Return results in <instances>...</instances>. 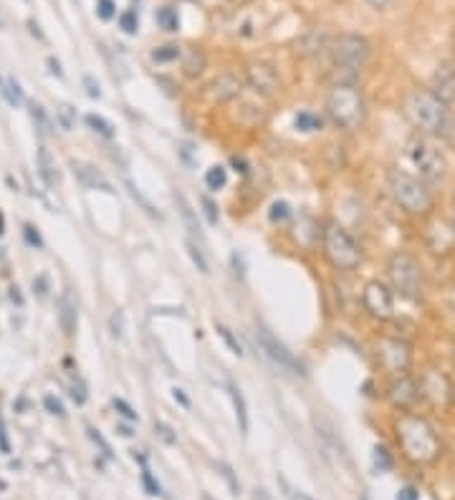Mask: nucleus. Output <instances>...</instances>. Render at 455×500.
Listing matches in <instances>:
<instances>
[{
	"label": "nucleus",
	"instance_id": "nucleus-13",
	"mask_svg": "<svg viewBox=\"0 0 455 500\" xmlns=\"http://www.w3.org/2000/svg\"><path fill=\"white\" fill-rule=\"evenodd\" d=\"M420 382H415L412 377H395L388 387V400L397 407V410H403V412H410L418 402H420Z\"/></svg>",
	"mask_w": 455,
	"mask_h": 500
},
{
	"label": "nucleus",
	"instance_id": "nucleus-36",
	"mask_svg": "<svg viewBox=\"0 0 455 500\" xmlns=\"http://www.w3.org/2000/svg\"><path fill=\"white\" fill-rule=\"evenodd\" d=\"M43 407L49 410L51 415H56V417L67 415V410H64L61 400H59V397H53V395H46V397H43Z\"/></svg>",
	"mask_w": 455,
	"mask_h": 500
},
{
	"label": "nucleus",
	"instance_id": "nucleus-58",
	"mask_svg": "<svg viewBox=\"0 0 455 500\" xmlns=\"http://www.w3.org/2000/svg\"><path fill=\"white\" fill-rule=\"evenodd\" d=\"M5 233V230H3V213H0V235Z\"/></svg>",
	"mask_w": 455,
	"mask_h": 500
},
{
	"label": "nucleus",
	"instance_id": "nucleus-43",
	"mask_svg": "<svg viewBox=\"0 0 455 500\" xmlns=\"http://www.w3.org/2000/svg\"><path fill=\"white\" fill-rule=\"evenodd\" d=\"M59 121H61L64 129H71V127H74V109H71L68 104H61V109H59Z\"/></svg>",
	"mask_w": 455,
	"mask_h": 500
},
{
	"label": "nucleus",
	"instance_id": "nucleus-47",
	"mask_svg": "<svg viewBox=\"0 0 455 500\" xmlns=\"http://www.w3.org/2000/svg\"><path fill=\"white\" fill-rule=\"evenodd\" d=\"M127 187H129V192H132V198H135L137 202H142V207H145V210H147V213H150L152 217H160L157 215V213H154V207H152L150 202L145 200V198H142V195H139V192H137V187L132 183H127Z\"/></svg>",
	"mask_w": 455,
	"mask_h": 500
},
{
	"label": "nucleus",
	"instance_id": "nucleus-4",
	"mask_svg": "<svg viewBox=\"0 0 455 500\" xmlns=\"http://www.w3.org/2000/svg\"><path fill=\"white\" fill-rule=\"evenodd\" d=\"M326 114L339 129L352 132L365 121V99L354 83H334L326 97Z\"/></svg>",
	"mask_w": 455,
	"mask_h": 500
},
{
	"label": "nucleus",
	"instance_id": "nucleus-41",
	"mask_svg": "<svg viewBox=\"0 0 455 500\" xmlns=\"http://www.w3.org/2000/svg\"><path fill=\"white\" fill-rule=\"evenodd\" d=\"M71 400L76 402V404H84L86 402V387L82 382H79V377H76V382H71Z\"/></svg>",
	"mask_w": 455,
	"mask_h": 500
},
{
	"label": "nucleus",
	"instance_id": "nucleus-17",
	"mask_svg": "<svg viewBox=\"0 0 455 500\" xmlns=\"http://www.w3.org/2000/svg\"><path fill=\"white\" fill-rule=\"evenodd\" d=\"M59 321H61V329L67 336H74L76 326H79V306L71 293H64L59 301Z\"/></svg>",
	"mask_w": 455,
	"mask_h": 500
},
{
	"label": "nucleus",
	"instance_id": "nucleus-61",
	"mask_svg": "<svg viewBox=\"0 0 455 500\" xmlns=\"http://www.w3.org/2000/svg\"><path fill=\"white\" fill-rule=\"evenodd\" d=\"M453 362H455V349H453Z\"/></svg>",
	"mask_w": 455,
	"mask_h": 500
},
{
	"label": "nucleus",
	"instance_id": "nucleus-25",
	"mask_svg": "<svg viewBox=\"0 0 455 500\" xmlns=\"http://www.w3.org/2000/svg\"><path fill=\"white\" fill-rule=\"evenodd\" d=\"M0 91H3V97L8 99V104H13V106H20L23 104V91H20V86H18L16 79H5V82H0Z\"/></svg>",
	"mask_w": 455,
	"mask_h": 500
},
{
	"label": "nucleus",
	"instance_id": "nucleus-51",
	"mask_svg": "<svg viewBox=\"0 0 455 500\" xmlns=\"http://www.w3.org/2000/svg\"><path fill=\"white\" fill-rule=\"evenodd\" d=\"M34 291L41 296V299H46V291H49V284H46V276H38L34 281Z\"/></svg>",
	"mask_w": 455,
	"mask_h": 500
},
{
	"label": "nucleus",
	"instance_id": "nucleus-39",
	"mask_svg": "<svg viewBox=\"0 0 455 500\" xmlns=\"http://www.w3.org/2000/svg\"><path fill=\"white\" fill-rule=\"evenodd\" d=\"M112 404H114V410H117L119 415L124 417V419H129V422H137V412L132 410V407H129V404H127V402L117 400V397H114V400H112Z\"/></svg>",
	"mask_w": 455,
	"mask_h": 500
},
{
	"label": "nucleus",
	"instance_id": "nucleus-60",
	"mask_svg": "<svg viewBox=\"0 0 455 500\" xmlns=\"http://www.w3.org/2000/svg\"><path fill=\"white\" fill-rule=\"evenodd\" d=\"M359 500H370V496H362V498H359Z\"/></svg>",
	"mask_w": 455,
	"mask_h": 500
},
{
	"label": "nucleus",
	"instance_id": "nucleus-53",
	"mask_svg": "<svg viewBox=\"0 0 455 500\" xmlns=\"http://www.w3.org/2000/svg\"><path fill=\"white\" fill-rule=\"evenodd\" d=\"M0 450L11 452V442H8V433H5V422H3V415H0Z\"/></svg>",
	"mask_w": 455,
	"mask_h": 500
},
{
	"label": "nucleus",
	"instance_id": "nucleus-10",
	"mask_svg": "<svg viewBox=\"0 0 455 500\" xmlns=\"http://www.w3.org/2000/svg\"><path fill=\"white\" fill-rule=\"evenodd\" d=\"M377 362L385 371L400 377L412 364V349H410V344L404 339L385 336V339L377 341Z\"/></svg>",
	"mask_w": 455,
	"mask_h": 500
},
{
	"label": "nucleus",
	"instance_id": "nucleus-56",
	"mask_svg": "<svg viewBox=\"0 0 455 500\" xmlns=\"http://www.w3.org/2000/svg\"><path fill=\"white\" fill-rule=\"evenodd\" d=\"M49 66H51V71L56 74V76H61V74H64V71H61V64H59L56 59H49Z\"/></svg>",
	"mask_w": 455,
	"mask_h": 500
},
{
	"label": "nucleus",
	"instance_id": "nucleus-57",
	"mask_svg": "<svg viewBox=\"0 0 455 500\" xmlns=\"http://www.w3.org/2000/svg\"><path fill=\"white\" fill-rule=\"evenodd\" d=\"M255 500H271L266 490H255Z\"/></svg>",
	"mask_w": 455,
	"mask_h": 500
},
{
	"label": "nucleus",
	"instance_id": "nucleus-59",
	"mask_svg": "<svg viewBox=\"0 0 455 500\" xmlns=\"http://www.w3.org/2000/svg\"><path fill=\"white\" fill-rule=\"evenodd\" d=\"M453 225H455V198H453Z\"/></svg>",
	"mask_w": 455,
	"mask_h": 500
},
{
	"label": "nucleus",
	"instance_id": "nucleus-26",
	"mask_svg": "<svg viewBox=\"0 0 455 500\" xmlns=\"http://www.w3.org/2000/svg\"><path fill=\"white\" fill-rule=\"evenodd\" d=\"M86 124L94 129L97 134H101V137H106V139H112L114 137V127L106 121L104 117H99V114H86Z\"/></svg>",
	"mask_w": 455,
	"mask_h": 500
},
{
	"label": "nucleus",
	"instance_id": "nucleus-22",
	"mask_svg": "<svg viewBox=\"0 0 455 500\" xmlns=\"http://www.w3.org/2000/svg\"><path fill=\"white\" fill-rule=\"evenodd\" d=\"M31 119H34L35 129L41 137H49L51 134V117L49 112L41 106V104H31Z\"/></svg>",
	"mask_w": 455,
	"mask_h": 500
},
{
	"label": "nucleus",
	"instance_id": "nucleus-32",
	"mask_svg": "<svg viewBox=\"0 0 455 500\" xmlns=\"http://www.w3.org/2000/svg\"><path fill=\"white\" fill-rule=\"evenodd\" d=\"M187 253H190V258H192V263L198 266V270L208 276V273H210V268H208V261H205V255H202L200 248H198V246H195L192 240H187Z\"/></svg>",
	"mask_w": 455,
	"mask_h": 500
},
{
	"label": "nucleus",
	"instance_id": "nucleus-37",
	"mask_svg": "<svg viewBox=\"0 0 455 500\" xmlns=\"http://www.w3.org/2000/svg\"><path fill=\"white\" fill-rule=\"evenodd\" d=\"M288 215H291V207H288L286 202H273V205H271V220H273V223L286 220Z\"/></svg>",
	"mask_w": 455,
	"mask_h": 500
},
{
	"label": "nucleus",
	"instance_id": "nucleus-38",
	"mask_svg": "<svg viewBox=\"0 0 455 500\" xmlns=\"http://www.w3.org/2000/svg\"><path fill=\"white\" fill-rule=\"evenodd\" d=\"M142 485H145V490H147V496H160V483L152 478V473L145 467L142 470Z\"/></svg>",
	"mask_w": 455,
	"mask_h": 500
},
{
	"label": "nucleus",
	"instance_id": "nucleus-14",
	"mask_svg": "<svg viewBox=\"0 0 455 500\" xmlns=\"http://www.w3.org/2000/svg\"><path fill=\"white\" fill-rule=\"evenodd\" d=\"M246 79H248V86H251L253 91L266 94V97L278 89V74H276V68L271 66V64H263V61H253L251 66L246 68Z\"/></svg>",
	"mask_w": 455,
	"mask_h": 500
},
{
	"label": "nucleus",
	"instance_id": "nucleus-20",
	"mask_svg": "<svg viewBox=\"0 0 455 500\" xmlns=\"http://www.w3.org/2000/svg\"><path fill=\"white\" fill-rule=\"evenodd\" d=\"M314 427H317V434H319L321 440H324V445L326 448H332V450L341 455V457H347V448H344V442L339 440L337 434H334V427L324 419V417H314Z\"/></svg>",
	"mask_w": 455,
	"mask_h": 500
},
{
	"label": "nucleus",
	"instance_id": "nucleus-34",
	"mask_svg": "<svg viewBox=\"0 0 455 500\" xmlns=\"http://www.w3.org/2000/svg\"><path fill=\"white\" fill-rule=\"evenodd\" d=\"M119 26L124 28V34H137L139 18H137L135 11H127V13H122V18H119Z\"/></svg>",
	"mask_w": 455,
	"mask_h": 500
},
{
	"label": "nucleus",
	"instance_id": "nucleus-40",
	"mask_svg": "<svg viewBox=\"0 0 455 500\" xmlns=\"http://www.w3.org/2000/svg\"><path fill=\"white\" fill-rule=\"evenodd\" d=\"M202 207H205V217H208V223L210 225H218V207H216V202L210 200V198H202Z\"/></svg>",
	"mask_w": 455,
	"mask_h": 500
},
{
	"label": "nucleus",
	"instance_id": "nucleus-9",
	"mask_svg": "<svg viewBox=\"0 0 455 500\" xmlns=\"http://www.w3.org/2000/svg\"><path fill=\"white\" fill-rule=\"evenodd\" d=\"M255 339H258V344H261L263 354L269 356L276 367L286 369L291 374H303L302 362L286 349V344H281V341L276 339V333L271 332L263 321H255Z\"/></svg>",
	"mask_w": 455,
	"mask_h": 500
},
{
	"label": "nucleus",
	"instance_id": "nucleus-7",
	"mask_svg": "<svg viewBox=\"0 0 455 500\" xmlns=\"http://www.w3.org/2000/svg\"><path fill=\"white\" fill-rule=\"evenodd\" d=\"M324 253H326L329 263L339 270H354L362 261L357 240L344 225H339L337 220H329L324 228Z\"/></svg>",
	"mask_w": 455,
	"mask_h": 500
},
{
	"label": "nucleus",
	"instance_id": "nucleus-28",
	"mask_svg": "<svg viewBox=\"0 0 455 500\" xmlns=\"http://www.w3.org/2000/svg\"><path fill=\"white\" fill-rule=\"evenodd\" d=\"M202 68H205V56H202L200 51H187V59H185L187 76H198V74H202Z\"/></svg>",
	"mask_w": 455,
	"mask_h": 500
},
{
	"label": "nucleus",
	"instance_id": "nucleus-44",
	"mask_svg": "<svg viewBox=\"0 0 455 500\" xmlns=\"http://www.w3.org/2000/svg\"><path fill=\"white\" fill-rule=\"evenodd\" d=\"M154 433L160 434L168 445H175V442H177V434H172V430H169L165 422H157V425H154Z\"/></svg>",
	"mask_w": 455,
	"mask_h": 500
},
{
	"label": "nucleus",
	"instance_id": "nucleus-42",
	"mask_svg": "<svg viewBox=\"0 0 455 500\" xmlns=\"http://www.w3.org/2000/svg\"><path fill=\"white\" fill-rule=\"evenodd\" d=\"M218 333L223 336V339H225V341H228V347H231V351H233V354H238V356L243 354V349H240V344H238L236 336L231 333V329H225V326H218Z\"/></svg>",
	"mask_w": 455,
	"mask_h": 500
},
{
	"label": "nucleus",
	"instance_id": "nucleus-50",
	"mask_svg": "<svg viewBox=\"0 0 455 500\" xmlns=\"http://www.w3.org/2000/svg\"><path fill=\"white\" fill-rule=\"evenodd\" d=\"M220 470H223V478H225V480L231 483V490H233V493L238 496V483H236V478H233V470H231V465H225V463H223V465H220Z\"/></svg>",
	"mask_w": 455,
	"mask_h": 500
},
{
	"label": "nucleus",
	"instance_id": "nucleus-49",
	"mask_svg": "<svg viewBox=\"0 0 455 500\" xmlns=\"http://www.w3.org/2000/svg\"><path fill=\"white\" fill-rule=\"evenodd\" d=\"M89 434H91V440H94V442L99 445L101 450H104V455H106V457H112V448L106 445V440H104V437H101V434L97 433V430H89Z\"/></svg>",
	"mask_w": 455,
	"mask_h": 500
},
{
	"label": "nucleus",
	"instance_id": "nucleus-55",
	"mask_svg": "<svg viewBox=\"0 0 455 500\" xmlns=\"http://www.w3.org/2000/svg\"><path fill=\"white\" fill-rule=\"evenodd\" d=\"M172 397L180 402V404H185V407H190V402H187V397L180 392V389H172Z\"/></svg>",
	"mask_w": 455,
	"mask_h": 500
},
{
	"label": "nucleus",
	"instance_id": "nucleus-15",
	"mask_svg": "<svg viewBox=\"0 0 455 500\" xmlns=\"http://www.w3.org/2000/svg\"><path fill=\"white\" fill-rule=\"evenodd\" d=\"M430 91L440 97V99L445 101V104H453L455 101V64L453 61H445V64H440L438 71H435V76H433V86H430Z\"/></svg>",
	"mask_w": 455,
	"mask_h": 500
},
{
	"label": "nucleus",
	"instance_id": "nucleus-16",
	"mask_svg": "<svg viewBox=\"0 0 455 500\" xmlns=\"http://www.w3.org/2000/svg\"><path fill=\"white\" fill-rule=\"evenodd\" d=\"M74 167V175L79 177V183L89 187V190H104V192H114V187L112 183L101 175L99 169H94L91 165H86V162H71Z\"/></svg>",
	"mask_w": 455,
	"mask_h": 500
},
{
	"label": "nucleus",
	"instance_id": "nucleus-46",
	"mask_svg": "<svg viewBox=\"0 0 455 500\" xmlns=\"http://www.w3.org/2000/svg\"><path fill=\"white\" fill-rule=\"evenodd\" d=\"M109 324H112V333L114 336H122L124 333V314L122 311H117V314H112V318H109Z\"/></svg>",
	"mask_w": 455,
	"mask_h": 500
},
{
	"label": "nucleus",
	"instance_id": "nucleus-5",
	"mask_svg": "<svg viewBox=\"0 0 455 500\" xmlns=\"http://www.w3.org/2000/svg\"><path fill=\"white\" fill-rule=\"evenodd\" d=\"M389 195L410 215H428L433 210V195L422 180L407 175L403 169H389L388 175Z\"/></svg>",
	"mask_w": 455,
	"mask_h": 500
},
{
	"label": "nucleus",
	"instance_id": "nucleus-1",
	"mask_svg": "<svg viewBox=\"0 0 455 500\" xmlns=\"http://www.w3.org/2000/svg\"><path fill=\"white\" fill-rule=\"evenodd\" d=\"M404 117L412 121V127L420 134L433 139H451L455 129L451 104L435 97L430 89H415L404 99Z\"/></svg>",
	"mask_w": 455,
	"mask_h": 500
},
{
	"label": "nucleus",
	"instance_id": "nucleus-3",
	"mask_svg": "<svg viewBox=\"0 0 455 500\" xmlns=\"http://www.w3.org/2000/svg\"><path fill=\"white\" fill-rule=\"evenodd\" d=\"M332 53V79L334 83H354L362 66L370 59V41L365 35L341 34L329 46Z\"/></svg>",
	"mask_w": 455,
	"mask_h": 500
},
{
	"label": "nucleus",
	"instance_id": "nucleus-35",
	"mask_svg": "<svg viewBox=\"0 0 455 500\" xmlns=\"http://www.w3.org/2000/svg\"><path fill=\"white\" fill-rule=\"evenodd\" d=\"M97 13H99L101 20H112V18L117 16L114 0H99V3H97Z\"/></svg>",
	"mask_w": 455,
	"mask_h": 500
},
{
	"label": "nucleus",
	"instance_id": "nucleus-29",
	"mask_svg": "<svg viewBox=\"0 0 455 500\" xmlns=\"http://www.w3.org/2000/svg\"><path fill=\"white\" fill-rule=\"evenodd\" d=\"M180 53H183L180 46H172V43H169V46H160V49L154 51V53H152V59H154L157 64H168V61H177V59H180Z\"/></svg>",
	"mask_w": 455,
	"mask_h": 500
},
{
	"label": "nucleus",
	"instance_id": "nucleus-27",
	"mask_svg": "<svg viewBox=\"0 0 455 500\" xmlns=\"http://www.w3.org/2000/svg\"><path fill=\"white\" fill-rule=\"evenodd\" d=\"M228 183V172L223 169V167H210L208 169V175H205V184L210 187V190H220V187H225Z\"/></svg>",
	"mask_w": 455,
	"mask_h": 500
},
{
	"label": "nucleus",
	"instance_id": "nucleus-33",
	"mask_svg": "<svg viewBox=\"0 0 455 500\" xmlns=\"http://www.w3.org/2000/svg\"><path fill=\"white\" fill-rule=\"evenodd\" d=\"M278 485H281V490H284V496H286V500H314L311 496H306L303 490H299V488H294V485L288 483L286 478H278Z\"/></svg>",
	"mask_w": 455,
	"mask_h": 500
},
{
	"label": "nucleus",
	"instance_id": "nucleus-24",
	"mask_svg": "<svg viewBox=\"0 0 455 500\" xmlns=\"http://www.w3.org/2000/svg\"><path fill=\"white\" fill-rule=\"evenodd\" d=\"M372 465H374L377 473H389V470H392V457H389L388 448L374 445V450H372Z\"/></svg>",
	"mask_w": 455,
	"mask_h": 500
},
{
	"label": "nucleus",
	"instance_id": "nucleus-30",
	"mask_svg": "<svg viewBox=\"0 0 455 500\" xmlns=\"http://www.w3.org/2000/svg\"><path fill=\"white\" fill-rule=\"evenodd\" d=\"M296 129H302V132H317L321 129V119L317 114H311V112H302L299 117H296Z\"/></svg>",
	"mask_w": 455,
	"mask_h": 500
},
{
	"label": "nucleus",
	"instance_id": "nucleus-45",
	"mask_svg": "<svg viewBox=\"0 0 455 500\" xmlns=\"http://www.w3.org/2000/svg\"><path fill=\"white\" fill-rule=\"evenodd\" d=\"M23 235H26L28 246H34V248H41V246H43V240H41V235H38V230H35L34 225H26V228H23Z\"/></svg>",
	"mask_w": 455,
	"mask_h": 500
},
{
	"label": "nucleus",
	"instance_id": "nucleus-2",
	"mask_svg": "<svg viewBox=\"0 0 455 500\" xmlns=\"http://www.w3.org/2000/svg\"><path fill=\"white\" fill-rule=\"evenodd\" d=\"M395 434H397L400 450H403V455L410 463H415V465H430V463L438 460L440 440L428 419L404 412V415L395 422Z\"/></svg>",
	"mask_w": 455,
	"mask_h": 500
},
{
	"label": "nucleus",
	"instance_id": "nucleus-31",
	"mask_svg": "<svg viewBox=\"0 0 455 500\" xmlns=\"http://www.w3.org/2000/svg\"><path fill=\"white\" fill-rule=\"evenodd\" d=\"M175 202L180 205V213H183V217H185L187 228H190L192 233H198L200 228H198V223H195V215H192V207L187 205L185 195H183V192H175Z\"/></svg>",
	"mask_w": 455,
	"mask_h": 500
},
{
	"label": "nucleus",
	"instance_id": "nucleus-54",
	"mask_svg": "<svg viewBox=\"0 0 455 500\" xmlns=\"http://www.w3.org/2000/svg\"><path fill=\"white\" fill-rule=\"evenodd\" d=\"M367 3H370L374 11H382V8H388L389 5V0H367Z\"/></svg>",
	"mask_w": 455,
	"mask_h": 500
},
{
	"label": "nucleus",
	"instance_id": "nucleus-12",
	"mask_svg": "<svg viewBox=\"0 0 455 500\" xmlns=\"http://www.w3.org/2000/svg\"><path fill=\"white\" fill-rule=\"evenodd\" d=\"M362 303L367 309V314L380 321H388L395 316V299H392V291L382 281H370L365 285V293H362Z\"/></svg>",
	"mask_w": 455,
	"mask_h": 500
},
{
	"label": "nucleus",
	"instance_id": "nucleus-11",
	"mask_svg": "<svg viewBox=\"0 0 455 500\" xmlns=\"http://www.w3.org/2000/svg\"><path fill=\"white\" fill-rule=\"evenodd\" d=\"M420 395L433 407H448L453 402V384L438 369H428L420 377Z\"/></svg>",
	"mask_w": 455,
	"mask_h": 500
},
{
	"label": "nucleus",
	"instance_id": "nucleus-8",
	"mask_svg": "<svg viewBox=\"0 0 455 500\" xmlns=\"http://www.w3.org/2000/svg\"><path fill=\"white\" fill-rule=\"evenodd\" d=\"M388 276L392 288L404 299H420L422 293V266L410 253H395L388 263Z\"/></svg>",
	"mask_w": 455,
	"mask_h": 500
},
{
	"label": "nucleus",
	"instance_id": "nucleus-23",
	"mask_svg": "<svg viewBox=\"0 0 455 500\" xmlns=\"http://www.w3.org/2000/svg\"><path fill=\"white\" fill-rule=\"evenodd\" d=\"M154 20H157L160 28H165V31H177V26H180V18L175 13V8H169V5L160 8L157 16H154Z\"/></svg>",
	"mask_w": 455,
	"mask_h": 500
},
{
	"label": "nucleus",
	"instance_id": "nucleus-19",
	"mask_svg": "<svg viewBox=\"0 0 455 500\" xmlns=\"http://www.w3.org/2000/svg\"><path fill=\"white\" fill-rule=\"evenodd\" d=\"M240 79H238L236 74H220L216 82L210 83V89H213V97L218 101H228V99H236L238 94H240Z\"/></svg>",
	"mask_w": 455,
	"mask_h": 500
},
{
	"label": "nucleus",
	"instance_id": "nucleus-18",
	"mask_svg": "<svg viewBox=\"0 0 455 500\" xmlns=\"http://www.w3.org/2000/svg\"><path fill=\"white\" fill-rule=\"evenodd\" d=\"M35 167H38V175L41 180L49 184V187H56L61 183V172L56 167V160L51 157V152L46 147H38V154H35Z\"/></svg>",
	"mask_w": 455,
	"mask_h": 500
},
{
	"label": "nucleus",
	"instance_id": "nucleus-21",
	"mask_svg": "<svg viewBox=\"0 0 455 500\" xmlns=\"http://www.w3.org/2000/svg\"><path fill=\"white\" fill-rule=\"evenodd\" d=\"M231 397H233V407H236V417H238V425H240V433L246 434L248 433V407H246V400H243V395H240V389H238V387H231Z\"/></svg>",
	"mask_w": 455,
	"mask_h": 500
},
{
	"label": "nucleus",
	"instance_id": "nucleus-48",
	"mask_svg": "<svg viewBox=\"0 0 455 500\" xmlns=\"http://www.w3.org/2000/svg\"><path fill=\"white\" fill-rule=\"evenodd\" d=\"M84 86H86V94L91 97V99H99L101 97V91H99V83L94 82L91 76H86L84 79Z\"/></svg>",
	"mask_w": 455,
	"mask_h": 500
},
{
	"label": "nucleus",
	"instance_id": "nucleus-6",
	"mask_svg": "<svg viewBox=\"0 0 455 500\" xmlns=\"http://www.w3.org/2000/svg\"><path fill=\"white\" fill-rule=\"evenodd\" d=\"M407 157L422 175V180H428V183H440L448 175V160H445L443 150L435 145V139L428 137V134L418 132L410 137Z\"/></svg>",
	"mask_w": 455,
	"mask_h": 500
},
{
	"label": "nucleus",
	"instance_id": "nucleus-52",
	"mask_svg": "<svg viewBox=\"0 0 455 500\" xmlns=\"http://www.w3.org/2000/svg\"><path fill=\"white\" fill-rule=\"evenodd\" d=\"M420 498V493L412 488V485H407V488H403L400 493H397V500H418Z\"/></svg>",
	"mask_w": 455,
	"mask_h": 500
}]
</instances>
